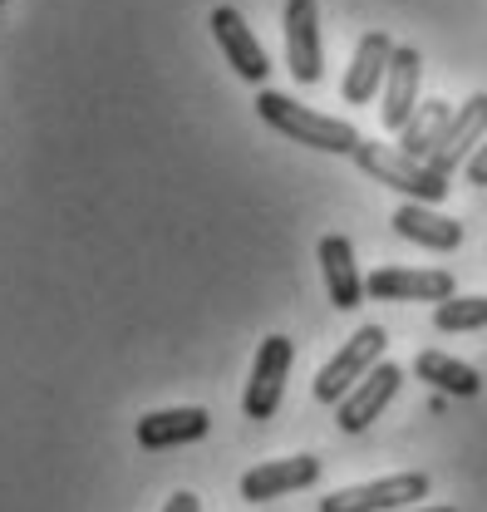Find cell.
I'll use <instances>...</instances> for the list:
<instances>
[{
    "instance_id": "6da1fadb",
    "label": "cell",
    "mask_w": 487,
    "mask_h": 512,
    "mask_svg": "<svg viewBox=\"0 0 487 512\" xmlns=\"http://www.w3.org/2000/svg\"><path fill=\"white\" fill-rule=\"evenodd\" d=\"M256 119L266 128H276L281 138L305 143V148H320V153H355L360 138H365L355 124L330 119V114H315V109L296 104V99L281 94V89H261V94H256Z\"/></svg>"
},
{
    "instance_id": "7a4b0ae2",
    "label": "cell",
    "mask_w": 487,
    "mask_h": 512,
    "mask_svg": "<svg viewBox=\"0 0 487 512\" xmlns=\"http://www.w3.org/2000/svg\"><path fill=\"white\" fill-rule=\"evenodd\" d=\"M355 158V168L365 173V178H374V183H384V188L404 192L409 202H443L448 197V178L428 163V158H409L404 148H384V143H369V138H360V148L350 153Z\"/></svg>"
},
{
    "instance_id": "3957f363",
    "label": "cell",
    "mask_w": 487,
    "mask_h": 512,
    "mask_svg": "<svg viewBox=\"0 0 487 512\" xmlns=\"http://www.w3.org/2000/svg\"><path fill=\"white\" fill-rule=\"evenodd\" d=\"M384 350H389V330H384V325H360V330L345 340V350L315 375V399H320V404H340V399L384 360Z\"/></svg>"
},
{
    "instance_id": "277c9868",
    "label": "cell",
    "mask_w": 487,
    "mask_h": 512,
    "mask_svg": "<svg viewBox=\"0 0 487 512\" xmlns=\"http://www.w3.org/2000/svg\"><path fill=\"white\" fill-rule=\"evenodd\" d=\"M291 365H296V340H291V335H266L261 350H256V365H251L246 394H242L246 419H271V414L281 409V394H286Z\"/></svg>"
},
{
    "instance_id": "5b68a950",
    "label": "cell",
    "mask_w": 487,
    "mask_h": 512,
    "mask_svg": "<svg viewBox=\"0 0 487 512\" xmlns=\"http://www.w3.org/2000/svg\"><path fill=\"white\" fill-rule=\"evenodd\" d=\"M419 498H428V473H389V478L320 498V512H399L414 508Z\"/></svg>"
},
{
    "instance_id": "8992f818",
    "label": "cell",
    "mask_w": 487,
    "mask_h": 512,
    "mask_svg": "<svg viewBox=\"0 0 487 512\" xmlns=\"http://www.w3.org/2000/svg\"><path fill=\"white\" fill-rule=\"evenodd\" d=\"M399 384H404V365L379 360L365 380H360L350 394H345V399H340V404H335V424H340V434H365L369 424L384 414V404L399 394Z\"/></svg>"
},
{
    "instance_id": "52a82bcc",
    "label": "cell",
    "mask_w": 487,
    "mask_h": 512,
    "mask_svg": "<svg viewBox=\"0 0 487 512\" xmlns=\"http://www.w3.org/2000/svg\"><path fill=\"white\" fill-rule=\"evenodd\" d=\"M207 25H212V40L222 45L227 64L237 69V79H246V84H266V79H271L266 45L251 35V25L242 20V10H237V5H217Z\"/></svg>"
},
{
    "instance_id": "ba28073f",
    "label": "cell",
    "mask_w": 487,
    "mask_h": 512,
    "mask_svg": "<svg viewBox=\"0 0 487 512\" xmlns=\"http://www.w3.org/2000/svg\"><path fill=\"white\" fill-rule=\"evenodd\" d=\"M320 458L315 453H296V458H271V463H256L242 473V498L246 503H271V498H291L301 488L320 483Z\"/></svg>"
},
{
    "instance_id": "9c48e42d",
    "label": "cell",
    "mask_w": 487,
    "mask_h": 512,
    "mask_svg": "<svg viewBox=\"0 0 487 512\" xmlns=\"http://www.w3.org/2000/svg\"><path fill=\"white\" fill-rule=\"evenodd\" d=\"M286 64L296 84H320L325 74V45H320V5L315 0H286Z\"/></svg>"
},
{
    "instance_id": "30bf717a",
    "label": "cell",
    "mask_w": 487,
    "mask_h": 512,
    "mask_svg": "<svg viewBox=\"0 0 487 512\" xmlns=\"http://www.w3.org/2000/svg\"><path fill=\"white\" fill-rule=\"evenodd\" d=\"M483 138H487V94H473L463 109H453V119H448V128L438 133L428 163H433L443 178H453V173L473 158V148H478Z\"/></svg>"
},
{
    "instance_id": "8fae6325",
    "label": "cell",
    "mask_w": 487,
    "mask_h": 512,
    "mask_svg": "<svg viewBox=\"0 0 487 512\" xmlns=\"http://www.w3.org/2000/svg\"><path fill=\"white\" fill-rule=\"evenodd\" d=\"M458 291V281L448 271H409V266H379L374 276H365L369 301H448Z\"/></svg>"
},
{
    "instance_id": "7c38bea8",
    "label": "cell",
    "mask_w": 487,
    "mask_h": 512,
    "mask_svg": "<svg viewBox=\"0 0 487 512\" xmlns=\"http://www.w3.org/2000/svg\"><path fill=\"white\" fill-rule=\"evenodd\" d=\"M419 79H424V55L414 45H394V60H389V74H384V104H379V119L384 128H399L414 119L419 109Z\"/></svg>"
},
{
    "instance_id": "4fadbf2b",
    "label": "cell",
    "mask_w": 487,
    "mask_h": 512,
    "mask_svg": "<svg viewBox=\"0 0 487 512\" xmlns=\"http://www.w3.org/2000/svg\"><path fill=\"white\" fill-rule=\"evenodd\" d=\"M389 60H394V40L384 30H365L360 45H355V60L340 79V99L345 104H369L379 89H384V74H389Z\"/></svg>"
},
{
    "instance_id": "5bb4252c",
    "label": "cell",
    "mask_w": 487,
    "mask_h": 512,
    "mask_svg": "<svg viewBox=\"0 0 487 512\" xmlns=\"http://www.w3.org/2000/svg\"><path fill=\"white\" fill-rule=\"evenodd\" d=\"M320 271H325V291H330V306H335V311H360L369 301L350 237H340V232L320 237Z\"/></svg>"
},
{
    "instance_id": "9a60e30c",
    "label": "cell",
    "mask_w": 487,
    "mask_h": 512,
    "mask_svg": "<svg viewBox=\"0 0 487 512\" xmlns=\"http://www.w3.org/2000/svg\"><path fill=\"white\" fill-rule=\"evenodd\" d=\"M212 429V414L202 404H187V409H158V414H143L138 419V444L143 448H183V444H197L207 439Z\"/></svg>"
},
{
    "instance_id": "2e32d148",
    "label": "cell",
    "mask_w": 487,
    "mask_h": 512,
    "mask_svg": "<svg viewBox=\"0 0 487 512\" xmlns=\"http://www.w3.org/2000/svg\"><path fill=\"white\" fill-rule=\"evenodd\" d=\"M394 232L414 247H428V252H458L463 247V222L433 212L428 202H404L394 212Z\"/></svg>"
},
{
    "instance_id": "e0dca14e",
    "label": "cell",
    "mask_w": 487,
    "mask_h": 512,
    "mask_svg": "<svg viewBox=\"0 0 487 512\" xmlns=\"http://www.w3.org/2000/svg\"><path fill=\"white\" fill-rule=\"evenodd\" d=\"M414 375L424 384H433L438 394H458V399H473L483 389V375L473 365H463V360H453L443 350H419L414 355Z\"/></svg>"
},
{
    "instance_id": "ac0fdd59",
    "label": "cell",
    "mask_w": 487,
    "mask_h": 512,
    "mask_svg": "<svg viewBox=\"0 0 487 512\" xmlns=\"http://www.w3.org/2000/svg\"><path fill=\"white\" fill-rule=\"evenodd\" d=\"M448 119H453V104H448V99H428V104H419L414 119L399 128V148H404L409 158H428L433 143H438V133L448 128Z\"/></svg>"
},
{
    "instance_id": "d6986e66",
    "label": "cell",
    "mask_w": 487,
    "mask_h": 512,
    "mask_svg": "<svg viewBox=\"0 0 487 512\" xmlns=\"http://www.w3.org/2000/svg\"><path fill=\"white\" fill-rule=\"evenodd\" d=\"M433 325L443 335H458V330H487V296H448L433 306Z\"/></svg>"
},
{
    "instance_id": "ffe728a7",
    "label": "cell",
    "mask_w": 487,
    "mask_h": 512,
    "mask_svg": "<svg viewBox=\"0 0 487 512\" xmlns=\"http://www.w3.org/2000/svg\"><path fill=\"white\" fill-rule=\"evenodd\" d=\"M463 173H468V183H473V188H487V138L473 148V158L463 163Z\"/></svg>"
},
{
    "instance_id": "44dd1931",
    "label": "cell",
    "mask_w": 487,
    "mask_h": 512,
    "mask_svg": "<svg viewBox=\"0 0 487 512\" xmlns=\"http://www.w3.org/2000/svg\"><path fill=\"white\" fill-rule=\"evenodd\" d=\"M163 512H202V498H197V493H173V498H168V508Z\"/></svg>"
},
{
    "instance_id": "7402d4cb",
    "label": "cell",
    "mask_w": 487,
    "mask_h": 512,
    "mask_svg": "<svg viewBox=\"0 0 487 512\" xmlns=\"http://www.w3.org/2000/svg\"><path fill=\"white\" fill-rule=\"evenodd\" d=\"M399 512H458V508H399Z\"/></svg>"
},
{
    "instance_id": "603a6c76",
    "label": "cell",
    "mask_w": 487,
    "mask_h": 512,
    "mask_svg": "<svg viewBox=\"0 0 487 512\" xmlns=\"http://www.w3.org/2000/svg\"><path fill=\"white\" fill-rule=\"evenodd\" d=\"M0 5H5V0H0Z\"/></svg>"
}]
</instances>
